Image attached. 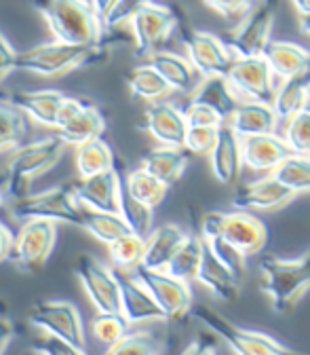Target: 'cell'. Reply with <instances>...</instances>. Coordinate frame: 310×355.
<instances>
[{
  "label": "cell",
  "mask_w": 310,
  "mask_h": 355,
  "mask_svg": "<svg viewBox=\"0 0 310 355\" xmlns=\"http://www.w3.org/2000/svg\"><path fill=\"white\" fill-rule=\"evenodd\" d=\"M108 58L106 42L100 44H76L66 40L42 42L17 55V70L32 72L38 76H64L72 70L102 64Z\"/></svg>",
  "instance_id": "1"
},
{
  "label": "cell",
  "mask_w": 310,
  "mask_h": 355,
  "mask_svg": "<svg viewBox=\"0 0 310 355\" xmlns=\"http://www.w3.org/2000/svg\"><path fill=\"white\" fill-rule=\"evenodd\" d=\"M32 7L47 21L57 40L100 44L106 28L91 0H32Z\"/></svg>",
  "instance_id": "2"
},
{
  "label": "cell",
  "mask_w": 310,
  "mask_h": 355,
  "mask_svg": "<svg viewBox=\"0 0 310 355\" xmlns=\"http://www.w3.org/2000/svg\"><path fill=\"white\" fill-rule=\"evenodd\" d=\"M262 292L271 298L275 313L285 315L298 306L304 294L310 290V250L300 258L285 260L277 256L259 258Z\"/></svg>",
  "instance_id": "3"
},
{
  "label": "cell",
  "mask_w": 310,
  "mask_h": 355,
  "mask_svg": "<svg viewBox=\"0 0 310 355\" xmlns=\"http://www.w3.org/2000/svg\"><path fill=\"white\" fill-rule=\"evenodd\" d=\"M66 142L57 136H47L36 142H30L26 146H19L13 157L7 163V175H5V191L13 201H19L28 197L30 182L34 178L51 171L62 155H64Z\"/></svg>",
  "instance_id": "4"
},
{
  "label": "cell",
  "mask_w": 310,
  "mask_h": 355,
  "mask_svg": "<svg viewBox=\"0 0 310 355\" xmlns=\"http://www.w3.org/2000/svg\"><path fill=\"white\" fill-rule=\"evenodd\" d=\"M201 237H224L243 254L253 256L264 252L268 243V229L259 218L247 214V209L209 211L203 216Z\"/></svg>",
  "instance_id": "5"
},
{
  "label": "cell",
  "mask_w": 310,
  "mask_h": 355,
  "mask_svg": "<svg viewBox=\"0 0 310 355\" xmlns=\"http://www.w3.org/2000/svg\"><path fill=\"white\" fill-rule=\"evenodd\" d=\"M194 318L215 336L224 340L235 353L243 355H281L287 353V347L275 340L273 336L264 332H253L247 328H239L237 324L221 318L209 306H194L192 309Z\"/></svg>",
  "instance_id": "6"
},
{
  "label": "cell",
  "mask_w": 310,
  "mask_h": 355,
  "mask_svg": "<svg viewBox=\"0 0 310 355\" xmlns=\"http://www.w3.org/2000/svg\"><path fill=\"white\" fill-rule=\"evenodd\" d=\"M275 9L277 7L268 3H259L245 17H241V21L232 30H228L221 36V40L230 49L235 60L264 55L266 47L273 40L271 34L275 26Z\"/></svg>",
  "instance_id": "7"
},
{
  "label": "cell",
  "mask_w": 310,
  "mask_h": 355,
  "mask_svg": "<svg viewBox=\"0 0 310 355\" xmlns=\"http://www.w3.org/2000/svg\"><path fill=\"white\" fill-rule=\"evenodd\" d=\"M55 248V222L53 220H26L17 233L9 260L21 273H38Z\"/></svg>",
  "instance_id": "8"
},
{
  "label": "cell",
  "mask_w": 310,
  "mask_h": 355,
  "mask_svg": "<svg viewBox=\"0 0 310 355\" xmlns=\"http://www.w3.org/2000/svg\"><path fill=\"white\" fill-rule=\"evenodd\" d=\"M177 24H180V17L171 7H165L156 0H148L129 21L133 40H136V55L150 58L156 53L161 44L177 28Z\"/></svg>",
  "instance_id": "9"
},
{
  "label": "cell",
  "mask_w": 310,
  "mask_h": 355,
  "mask_svg": "<svg viewBox=\"0 0 310 355\" xmlns=\"http://www.w3.org/2000/svg\"><path fill=\"white\" fill-rule=\"evenodd\" d=\"M13 214L19 220H62L66 225L80 227V203L74 197L70 184L13 201Z\"/></svg>",
  "instance_id": "10"
},
{
  "label": "cell",
  "mask_w": 310,
  "mask_h": 355,
  "mask_svg": "<svg viewBox=\"0 0 310 355\" xmlns=\"http://www.w3.org/2000/svg\"><path fill=\"white\" fill-rule=\"evenodd\" d=\"M28 320L32 326L55 334L70 343L78 353H84V330L80 313L72 302L66 300H38L30 309Z\"/></svg>",
  "instance_id": "11"
},
{
  "label": "cell",
  "mask_w": 310,
  "mask_h": 355,
  "mask_svg": "<svg viewBox=\"0 0 310 355\" xmlns=\"http://www.w3.org/2000/svg\"><path fill=\"white\" fill-rule=\"evenodd\" d=\"M74 275L100 313H120V286L116 271H110L91 256H80L74 264Z\"/></svg>",
  "instance_id": "12"
},
{
  "label": "cell",
  "mask_w": 310,
  "mask_h": 355,
  "mask_svg": "<svg viewBox=\"0 0 310 355\" xmlns=\"http://www.w3.org/2000/svg\"><path fill=\"white\" fill-rule=\"evenodd\" d=\"M273 76L275 72L264 55L239 58L232 62V66L226 72V78L230 80V85L241 98L253 102H266V104H273L277 96Z\"/></svg>",
  "instance_id": "13"
},
{
  "label": "cell",
  "mask_w": 310,
  "mask_h": 355,
  "mask_svg": "<svg viewBox=\"0 0 310 355\" xmlns=\"http://www.w3.org/2000/svg\"><path fill=\"white\" fill-rule=\"evenodd\" d=\"M161 304L165 311L167 320H182L192 309V292L188 282H182L173 277L169 271H158V269H146V266H138L133 271Z\"/></svg>",
  "instance_id": "14"
},
{
  "label": "cell",
  "mask_w": 310,
  "mask_h": 355,
  "mask_svg": "<svg viewBox=\"0 0 310 355\" xmlns=\"http://www.w3.org/2000/svg\"><path fill=\"white\" fill-rule=\"evenodd\" d=\"M104 129H106V121L95 106L74 98H66L55 125L57 136L66 144L78 146L82 142L102 138Z\"/></svg>",
  "instance_id": "15"
},
{
  "label": "cell",
  "mask_w": 310,
  "mask_h": 355,
  "mask_svg": "<svg viewBox=\"0 0 310 355\" xmlns=\"http://www.w3.org/2000/svg\"><path fill=\"white\" fill-rule=\"evenodd\" d=\"M182 44L186 47L188 60L201 76L226 74L235 62V55L219 36L203 30H184Z\"/></svg>",
  "instance_id": "16"
},
{
  "label": "cell",
  "mask_w": 310,
  "mask_h": 355,
  "mask_svg": "<svg viewBox=\"0 0 310 355\" xmlns=\"http://www.w3.org/2000/svg\"><path fill=\"white\" fill-rule=\"evenodd\" d=\"M298 193L285 187L277 175H266L249 184L237 189L232 197L235 209H257V211H277L293 201Z\"/></svg>",
  "instance_id": "17"
},
{
  "label": "cell",
  "mask_w": 310,
  "mask_h": 355,
  "mask_svg": "<svg viewBox=\"0 0 310 355\" xmlns=\"http://www.w3.org/2000/svg\"><path fill=\"white\" fill-rule=\"evenodd\" d=\"M118 286H120V313L127 318V322L142 324V322H165L167 315L156 302V298L150 294V290L136 277L125 275V271L116 269Z\"/></svg>",
  "instance_id": "18"
},
{
  "label": "cell",
  "mask_w": 310,
  "mask_h": 355,
  "mask_svg": "<svg viewBox=\"0 0 310 355\" xmlns=\"http://www.w3.org/2000/svg\"><path fill=\"white\" fill-rule=\"evenodd\" d=\"M70 189L78 203L102 209V211H118V189H120V175L112 167L108 171L80 178L78 182H70Z\"/></svg>",
  "instance_id": "19"
},
{
  "label": "cell",
  "mask_w": 310,
  "mask_h": 355,
  "mask_svg": "<svg viewBox=\"0 0 310 355\" xmlns=\"http://www.w3.org/2000/svg\"><path fill=\"white\" fill-rule=\"evenodd\" d=\"M150 136L165 144V146H184L188 121L184 116V110H177L171 104L154 102L144 112V125Z\"/></svg>",
  "instance_id": "20"
},
{
  "label": "cell",
  "mask_w": 310,
  "mask_h": 355,
  "mask_svg": "<svg viewBox=\"0 0 310 355\" xmlns=\"http://www.w3.org/2000/svg\"><path fill=\"white\" fill-rule=\"evenodd\" d=\"M209 157H211V171L215 175V180L226 187L237 184L245 161H243L241 138L232 131L230 125L224 123L219 127L217 142H215L213 150L209 153Z\"/></svg>",
  "instance_id": "21"
},
{
  "label": "cell",
  "mask_w": 310,
  "mask_h": 355,
  "mask_svg": "<svg viewBox=\"0 0 310 355\" xmlns=\"http://www.w3.org/2000/svg\"><path fill=\"white\" fill-rule=\"evenodd\" d=\"M241 146H243L245 167H249L253 171L275 169L289 155H293V150L287 144V140L275 136V133H259V136L241 138Z\"/></svg>",
  "instance_id": "22"
},
{
  "label": "cell",
  "mask_w": 310,
  "mask_h": 355,
  "mask_svg": "<svg viewBox=\"0 0 310 355\" xmlns=\"http://www.w3.org/2000/svg\"><path fill=\"white\" fill-rule=\"evenodd\" d=\"M197 282L203 284L215 298L224 302H232L241 296V279L215 256V252L209 248L207 241H205L203 262H201Z\"/></svg>",
  "instance_id": "23"
},
{
  "label": "cell",
  "mask_w": 310,
  "mask_h": 355,
  "mask_svg": "<svg viewBox=\"0 0 310 355\" xmlns=\"http://www.w3.org/2000/svg\"><path fill=\"white\" fill-rule=\"evenodd\" d=\"M190 102H201L213 108L221 119L228 121L235 110L239 108L241 100L239 94L235 92V87L226 78V74H209L203 76V80L192 89Z\"/></svg>",
  "instance_id": "24"
},
{
  "label": "cell",
  "mask_w": 310,
  "mask_h": 355,
  "mask_svg": "<svg viewBox=\"0 0 310 355\" xmlns=\"http://www.w3.org/2000/svg\"><path fill=\"white\" fill-rule=\"evenodd\" d=\"M277 121L279 116L273 104L243 100L235 110V114L228 119V125L239 138H247V136H259V133H275Z\"/></svg>",
  "instance_id": "25"
},
{
  "label": "cell",
  "mask_w": 310,
  "mask_h": 355,
  "mask_svg": "<svg viewBox=\"0 0 310 355\" xmlns=\"http://www.w3.org/2000/svg\"><path fill=\"white\" fill-rule=\"evenodd\" d=\"M9 102L15 104L34 121L55 129L57 114L62 110V104L66 102V96L53 92V89H44V92H15L9 96Z\"/></svg>",
  "instance_id": "26"
},
{
  "label": "cell",
  "mask_w": 310,
  "mask_h": 355,
  "mask_svg": "<svg viewBox=\"0 0 310 355\" xmlns=\"http://www.w3.org/2000/svg\"><path fill=\"white\" fill-rule=\"evenodd\" d=\"M186 237L188 235L180 227H175V225H163V227L154 229L146 237L142 266H146V269L165 271L169 260L173 258V254L177 252V248H180L186 241Z\"/></svg>",
  "instance_id": "27"
},
{
  "label": "cell",
  "mask_w": 310,
  "mask_h": 355,
  "mask_svg": "<svg viewBox=\"0 0 310 355\" xmlns=\"http://www.w3.org/2000/svg\"><path fill=\"white\" fill-rule=\"evenodd\" d=\"M188 161H190V150L186 146H165L163 144L161 148L150 150L142 159V167L171 187L182 178V173L188 167Z\"/></svg>",
  "instance_id": "28"
},
{
  "label": "cell",
  "mask_w": 310,
  "mask_h": 355,
  "mask_svg": "<svg viewBox=\"0 0 310 355\" xmlns=\"http://www.w3.org/2000/svg\"><path fill=\"white\" fill-rule=\"evenodd\" d=\"M264 58L268 60L275 76H279L283 80L304 74V70L310 62L308 49H304L302 44L289 42V40H271V44L264 51Z\"/></svg>",
  "instance_id": "29"
},
{
  "label": "cell",
  "mask_w": 310,
  "mask_h": 355,
  "mask_svg": "<svg viewBox=\"0 0 310 355\" xmlns=\"http://www.w3.org/2000/svg\"><path fill=\"white\" fill-rule=\"evenodd\" d=\"M80 229H84L89 235L106 245H110L112 241H116L127 233H133L118 211H102V209L86 207L82 203H80Z\"/></svg>",
  "instance_id": "30"
},
{
  "label": "cell",
  "mask_w": 310,
  "mask_h": 355,
  "mask_svg": "<svg viewBox=\"0 0 310 355\" xmlns=\"http://www.w3.org/2000/svg\"><path fill=\"white\" fill-rule=\"evenodd\" d=\"M148 62L165 76V80L171 85V89H177V92H190V89H194V72L197 70L188 58L158 49L156 53H152L148 58Z\"/></svg>",
  "instance_id": "31"
},
{
  "label": "cell",
  "mask_w": 310,
  "mask_h": 355,
  "mask_svg": "<svg viewBox=\"0 0 310 355\" xmlns=\"http://www.w3.org/2000/svg\"><path fill=\"white\" fill-rule=\"evenodd\" d=\"M308 94H310V83L304 78V74L285 78L283 85L277 89V96L273 102L279 121H289L298 112H302L306 108Z\"/></svg>",
  "instance_id": "32"
},
{
  "label": "cell",
  "mask_w": 310,
  "mask_h": 355,
  "mask_svg": "<svg viewBox=\"0 0 310 355\" xmlns=\"http://www.w3.org/2000/svg\"><path fill=\"white\" fill-rule=\"evenodd\" d=\"M203 250H205V239L203 237H186V241L177 248L173 258L169 260L167 269L173 277L182 282H197L201 262H203Z\"/></svg>",
  "instance_id": "33"
},
{
  "label": "cell",
  "mask_w": 310,
  "mask_h": 355,
  "mask_svg": "<svg viewBox=\"0 0 310 355\" xmlns=\"http://www.w3.org/2000/svg\"><path fill=\"white\" fill-rule=\"evenodd\" d=\"M127 83H129V89H131L133 96L148 100V102L161 100L171 92V85L165 80V76L150 62L133 68L127 74Z\"/></svg>",
  "instance_id": "34"
},
{
  "label": "cell",
  "mask_w": 310,
  "mask_h": 355,
  "mask_svg": "<svg viewBox=\"0 0 310 355\" xmlns=\"http://www.w3.org/2000/svg\"><path fill=\"white\" fill-rule=\"evenodd\" d=\"M152 211L154 207L138 201L133 197L125 184V180L120 178V189H118V214L125 218V222L129 225V229L140 235V237H148L152 233Z\"/></svg>",
  "instance_id": "35"
},
{
  "label": "cell",
  "mask_w": 310,
  "mask_h": 355,
  "mask_svg": "<svg viewBox=\"0 0 310 355\" xmlns=\"http://www.w3.org/2000/svg\"><path fill=\"white\" fill-rule=\"evenodd\" d=\"M114 167V155L110 146L102 140H89L76 146V169L80 178H89Z\"/></svg>",
  "instance_id": "36"
},
{
  "label": "cell",
  "mask_w": 310,
  "mask_h": 355,
  "mask_svg": "<svg viewBox=\"0 0 310 355\" xmlns=\"http://www.w3.org/2000/svg\"><path fill=\"white\" fill-rule=\"evenodd\" d=\"M122 180H125V184L133 197L142 203H146V205H150V207H158L165 201L167 191H169V184L158 180L156 175H152L144 167H140L136 171H129Z\"/></svg>",
  "instance_id": "37"
},
{
  "label": "cell",
  "mask_w": 310,
  "mask_h": 355,
  "mask_svg": "<svg viewBox=\"0 0 310 355\" xmlns=\"http://www.w3.org/2000/svg\"><path fill=\"white\" fill-rule=\"evenodd\" d=\"M26 112L9 100H0V153L17 148L28 136Z\"/></svg>",
  "instance_id": "38"
},
{
  "label": "cell",
  "mask_w": 310,
  "mask_h": 355,
  "mask_svg": "<svg viewBox=\"0 0 310 355\" xmlns=\"http://www.w3.org/2000/svg\"><path fill=\"white\" fill-rule=\"evenodd\" d=\"M144 248H146V239L136 235V233H127L122 237H118L116 241H112L108 245L110 250V260L114 262V266L118 271H136L142 264L144 258Z\"/></svg>",
  "instance_id": "39"
},
{
  "label": "cell",
  "mask_w": 310,
  "mask_h": 355,
  "mask_svg": "<svg viewBox=\"0 0 310 355\" xmlns=\"http://www.w3.org/2000/svg\"><path fill=\"white\" fill-rule=\"evenodd\" d=\"M273 175H277L293 193H310V155H289L273 169Z\"/></svg>",
  "instance_id": "40"
},
{
  "label": "cell",
  "mask_w": 310,
  "mask_h": 355,
  "mask_svg": "<svg viewBox=\"0 0 310 355\" xmlns=\"http://www.w3.org/2000/svg\"><path fill=\"white\" fill-rule=\"evenodd\" d=\"M131 324L127 322V318L122 313H100L98 311V315L91 324V330H93V336L104 343L106 347L114 345L129 328Z\"/></svg>",
  "instance_id": "41"
},
{
  "label": "cell",
  "mask_w": 310,
  "mask_h": 355,
  "mask_svg": "<svg viewBox=\"0 0 310 355\" xmlns=\"http://www.w3.org/2000/svg\"><path fill=\"white\" fill-rule=\"evenodd\" d=\"M285 140L298 155H310V112L302 110L287 121Z\"/></svg>",
  "instance_id": "42"
},
{
  "label": "cell",
  "mask_w": 310,
  "mask_h": 355,
  "mask_svg": "<svg viewBox=\"0 0 310 355\" xmlns=\"http://www.w3.org/2000/svg\"><path fill=\"white\" fill-rule=\"evenodd\" d=\"M205 239V237H203ZM207 243H209V248L215 252V256L224 262L228 269L243 282L245 279V258H247V254H243L237 245H232L230 241H226L224 237H207L205 239Z\"/></svg>",
  "instance_id": "43"
},
{
  "label": "cell",
  "mask_w": 310,
  "mask_h": 355,
  "mask_svg": "<svg viewBox=\"0 0 310 355\" xmlns=\"http://www.w3.org/2000/svg\"><path fill=\"white\" fill-rule=\"evenodd\" d=\"M161 345L150 332H125L114 345L108 347V353H158Z\"/></svg>",
  "instance_id": "44"
},
{
  "label": "cell",
  "mask_w": 310,
  "mask_h": 355,
  "mask_svg": "<svg viewBox=\"0 0 310 355\" xmlns=\"http://www.w3.org/2000/svg\"><path fill=\"white\" fill-rule=\"evenodd\" d=\"M219 127H199V125H188L186 131V142L184 146L192 155H209L217 142Z\"/></svg>",
  "instance_id": "45"
},
{
  "label": "cell",
  "mask_w": 310,
  "mask_h": 355,
  "mask_svg": "<svg viewBox=\"0 0 310 355\" xmlns=\"http://www.w3.org/2000/svg\"><path fill=\"white\" fill-rule=\"evenodd\" d=\"M146 3H148V0H116V3L112 5V9L108 11V15L104 17L106 32H112V30L129 24L131 17L136 15Z\"/></svg>",
  "instance_id": "46"
},
{
  "label": "cell",
  "mask_w": 310,
  "mask_h": 355,
  "mask_svg": "<svg viewBox=\"0 0 310 355\" xmlns=\"http://www.w3.org/2000/svg\"><path fill=\"white\" fill-rule=\"evenodd\" d=\"M205 7L215 11L224 19H241L245 17L253 7H257V0H203Z\"/></svg>",
  "instance_id": "47"
},
{
  "label": "cell",
  "mask_w": 310,
  "mask_h": 355,
  "mask_svg": "<svg viewBox=\"0 0 310 355\" xmlns=\"http://www.w3.org/2000/svg\"><path fill=\"white\" fill-rule=\"evenodd\" d=\"M184 116L188 125H199V127H221L226 123L213 108L201 102H188V106L184 108Z\"/></svg>",
  "instance_id": "48"
},
{
  "label": "cell",
  "mask_w": 310,
  "mask_h": 355,
  "mask_svg": "<svg viewBox=\"0 0 310 355\" xmlns=\"http://www.w3.org/2000/svg\"><path fill=\"white\" fill-rule=\"evenodd\" d=\"M32 351H34V353H49V355H60V353L72 355V353H78L70 343H66L64 338H60V336H55V334H49V336H44V338L36 340V343L32 345Z\"/></svg>",
  "instance_id": "49"
},
{
  "label": "cell",
  "mask_w": 310,
  "mask_h": 355,
  "mask_svg": "<svg viewBox=\"0 0 310 355\" xmlns=\"http://www.w3.org/2000/svg\"><path fill=\"white\" fill-rule=\"evenodd\" d=\"M17 51L11 47V42L0 32V80H5L13 70H17Z\"/></svg>",
  "instance_id": "50"
},
{
  "label": "cell",
  "mask_w": 310,
  "mask_h": 355,
  "mask_svg": "<svg viewBox=\"0 0 310 355\" xmlns=\"http://www.w3.org/2000/svg\"><path fill=\"white\" fill-rule=\"evenodd\" d=\"M13 336H15V326L9 320L7 311L0 306V353H3L9 347V343L13 340Z\"/></svg>",
  "instance_id": "51"
},
{
  "label": "cell",
  "mask_w": 310,
  "mask_h": 355,
  "mask_svg": "<svg viewBox=\"0 0 310 355\" xmlns=\"http://www.w3.org/2000/svg\"><path fill=\"white\" fill-rule=\"evenodd\" d=\"M215 353L217 351V345H215V340L209 336V334H201L194 343H190L186 349H184V353Z\"/></svg>",
  "instance_id": "52"
},
{
  "label": "cell",
  "mask_w": 310,
  "mask_h": 355,
  "mask_svg": "<svg viewBox=\"0 0 310 355\" xmlns=\"http://www.w3.org/2000/svg\"><path fill=\"white\" fill-rule=\"evenodd\" d=\"M13 235L11 231L0 222V262L9 260V254H11V248H13Z\"/></svg>",
  "instance_id": "53"
},
{
  "label": "cell",
  "mask_w": 310,
  "mask_h": 355,
  "mask_svg": "<svg viewBox=\"0 0 310 355\" xmlns=\"http://www.w3.org/2000/svg\"><path fill=\"white\" fill-rule=\"evenodd\" d=\"M91 3H93V7H95L98 15L102 17V21H104V17L108 15V11L112 9V5L116 3V0H91Z\"/></svg>",
  "instance_id": "54"
},
{
  "label": "cell",
  "mask_w": 310,
  "mask_h": 355,
  "mask_svg": "<svg viewBox=\"0 0 310 355\" xmlns=\"http://www.w3.org/2000/svg\"><path fill=\"white\" fill-rule=\"evenodd\" d=\"M291 5H293V9H295L300 15L310 13V0H291Z\"/></svg>",
  "instance_id": "55"
},
{
  "label": "cell",
  "mask_w": 310,
  "mask_h": 355,
  "mask_svg": "<svg viewBox=\"0 0 310 355\" xmlns=\"http://www.w3.org/2000/svg\"><path fill=\"white\" fill-rule=\"evenodd\" d=\"M300 30H302L304 34H308V36H310V13L300 15Z\"/></svg>",
  "instance_id": "56"
},
{
  "label": "cell",
  "mask_w": 310,
  "mask_h": 355,
  "mask_svg": "<svg viewBox=\"0 0 310 355\" xmlns=\"http://www.w3.org/2000/svg\"><path fill=\"white\" fill-rule=\"evenodd\" d=\"M304 78L310 83V62H308V66H306V70H304Z\"/></svg>",
  "instance_id": "57"
},
{
  "label": "cell",
  "mask_w": 310,
  "mask_h": 355,
  "mask_svg": "<svg viewBox=\"0 0 310 355\" xmlns=\"http://www.w3.org/2000/svg\"><path fill=\"white\" fill-rule=\"evenodd\" d=\"M262 3H268V5L277 7V5H279V0H262Z\"/></svg>",
  "instance_id": "58"
},
{
  "label": "cell",
  "mask_w": 310,
  "mask_h": 355,
  "mask_svg": "<svg viewBox=\"0 0 310 355\" xmlns=\"http://www.w3.org/2000/svg\"><path fill=\"white\" fill-rule=\"evenodd\" d=\"M5 209V201H3V193H0V211Z\"/></svg>",
  "instance_id": "59"
},
{
  "label": "cell",
  "mask_w": 310,
  "mask_h": 355,
  "mask_svg": "<svg viewBox=\"0 0 310 355\" xmlns=\"http://www.w3.org/2000/svg\"><path fill=\"white\" fill-rule=\"evenodd\" d=\"M304 110H308L310 112V94H308V100H306V108Z\"/></svg>",
  "instance_id": "60"
}]
</instances>
